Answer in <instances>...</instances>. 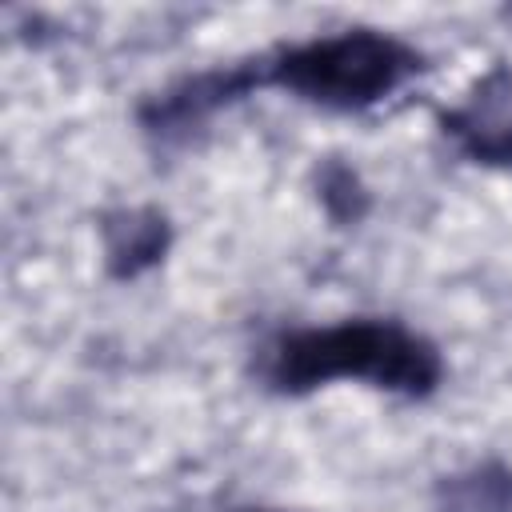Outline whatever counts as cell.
<instances>
[{
    "label": "cell",
    "instance_id": "3",
    "mask_svg": "<svg viewBox=\"0 0 512 512\" xmlns=\"http://www.w3.org/2000/svg\"><path fill=\"white\" fill-rule=\"evenodd\" d=\"M108 264L116 276H136L140 268L156 264L168 248V224L160 212H120L104 224Z\"/></svg>",
    "mask_w": 512,
    "mask_h": 512
},
{
    "label": "cell",
    "instance_id": "2",
    "mask_svg": "<svg viewBox=\"0 0 512 512\" xmlns=\"http://www.w3.org/2000/svg\"><path fill=\"white\" fill-rule=\"evenodd\" d=\"M420 68L424 56L408 40L380 28H344L280 48L260 68H248V80L332 112H360L404 88Z\"/></svg>",
    "mask_w": 512,
    "mask_h": 512
},
{
    "label": "cell",
    "instance_id": "1",
    "mask_svg": "<svg viewBox=\"0 0 512 512\" xmlns=\"http://www.w3.org/2000/svg\"><path fill=\"white\" fill-rule=\"evenodd\" d=\"M260 372L276 392L288 396L312 392L332 380H364L384 392L428 396L444 376V360L428 336L412 332L400 320L352 316L280 332L268 344Z\"/></svg>",
    "mask_w": 512,
    "mask_h": 512
}]
</instances>
